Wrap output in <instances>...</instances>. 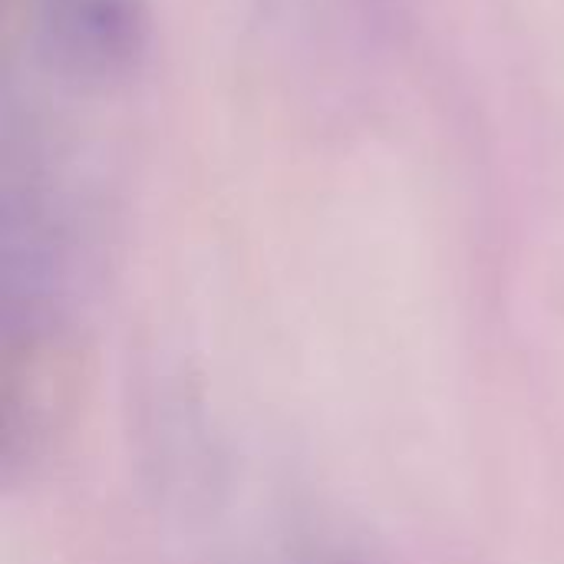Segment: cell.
<instances>
[{"instance_id":"1","label":"cell","mask_w":564,"mask_h":564,"mask_svg":"<svg viewBox=\"0 0 564 564\" xmlns=\"http://www.w3.org/2000/svg\"><path fill=\"white\" fill-rule=\"evenodd\" d=\"M297 564H373L370 558L357 555V552H347V549H337V545H307L301 549Z\"/></svg>"}]
</instances>
